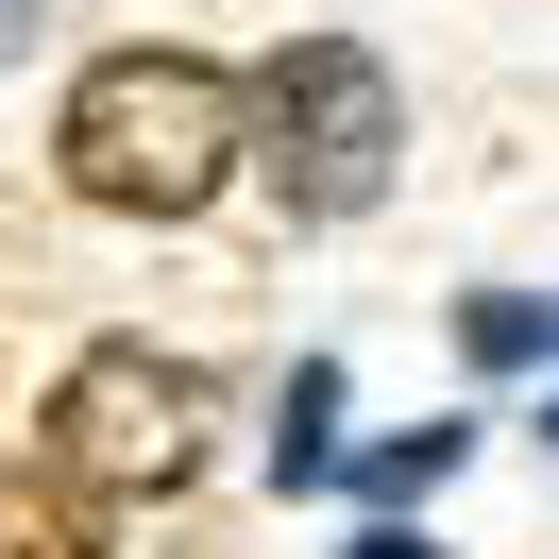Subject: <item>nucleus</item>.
<instances>
[{
  "label": "nucleus",
  "mask_w": 559,
  "mask_h": 559,
  "mask_svg": "<svg viewBox=\"0 0 559 559\" xmlns=\"http://www.w3.org/2000/svg\"><path fill=\"white\" fill-rule=\"evenodd\" d=\"M390 153H407V103H390V69L356 35H288L272 69H254V170L306 221H356L390 187Z\"/></svg>",
  "instance_id": "f03ea898"
},
{
  "label": "nucleus",
  "mask_w": 559,
  "mask_h": 559,
  "mask_svg": "<svg viewBox=\"0 0 559 559\" xmlns=\"http://www.w3.org/2000/svg\"><path fill=\"white\" fill-rule=\"evenodd\" d=\"M457 457H475V424H407V441H373V509H407V491H441Z\"/></svg>",
  "instance_id": "0eeeda50"
},
{
  "label": "nucleus",
  "mask_w": 559,
  "mask_h": 559,
  "mask_svg": "<svg viewBox=\"0 0 559 559\" xmlns=\"http://www.w3.org/2000/svg\"><path fill=\"white\" fill-rule=\"evenodd\" d=\"M204 407H221V390L187 373V356H153V340H85L69 390H51V457H85L103 491H170L187 457H204Z\"/></svg>",
  "instance_id": "7ed1b4c3"
},
{
  "label": "nucleus",
  "mask_w": 559,
  "mask_h": 559,
  "mask_svg": "<svg viewBox=\"0 0 559 559\" xmlns=\"http://www.w3.org/2000/svg\"><path fill=\"white\" fill-rule=\"evenodd\" d=\"M254 153V85H221L204 51H103L51 119V170L103 221H204Z\"/></svg>",
  "instance_id": "f257e3e1"
},
{
  "label": "nucleus",
  "mask_w": 559,
  "mask_h": 559,
  "mask_svg": "<svg viewBox=\"0 0 559 559\" xmlns=\"http://www.w3.org/2000/svg\"><path fill=\"white\" fill-rule=\"evenodd\" d=\"M356 559H441V543H424V525H356Z\"/></svg>",
  "instance_id": "6e6552de"
},
{
  "label": "nucleus",
  "mask_w": 559,
  "mask_h": 559,
  "mask_svg": "<svg viewBox=\"0 0 559 559\" xmlns=\"http://www.w3.org/2000/svg\"><path fill=\"white\" fill-rule=\"evenodd\" d=\"M17 35H35V0H0V69H17Z\"/></svg>",
  "instance_id": "1a4fd4ad"
},
{
  "label": "nucleus",
  "mask_w": 559,
  "mask_h": 559,
  "mask_svg": "<svg viewBox=\"0 0 559 559\" xmlns=\"http://www.w3.org/2000/svg\"><path fill=\"white\" fill-rule=\"evenodd\" d=\"M0 559H103V475L85 457H17L0 475Z\"/></svg>",
  "instance_id": "20e7f679"
},
{
  "label": "nucleus",
  "mask_w": 559,
  "mask_h": 559,
  "mask_svg": "<svg viewBox=\"0 0 559 559\" xmlns=\"http://www.w3.org/2000/svg\"><path fill=\"white\" fill-rule=\"evenodd\" d=\"M272 475H288V491H322V475H340V356H306V373H288V424H272Z\"/></svg>",
  "instance_id": "39448f33"
},
{
  "label": "nucleus",
  "mask_w": 559,
  "mask_h": 559,
  "mask_svg": "<svg viewBox=\"0 0 559 559\" xmlns=\"http://www.w3.org/2000/svg\"><path fill=\"white\" fill-rule=\"evenodd\" d=\"M543 441H559V407H543Z\"/></svg>",
  "instance_id": "9d476101"
},
{
  "label": "nucleus",
  "mask_w": 559,
  "mask_h": 559,
  "mask_svg": "<svg viewBox=\"0 0 559 559\" xmlns=\"http://www.w3.org/2000/svg\"><path fill=\"white\" fill-rule=\"evenodd\" d=\"M457 340H475V373H525V356H559V306H525V288H475V306H457Z\"/></svg>",
  "instance_id": "423d86ee"
}]
</instances>
